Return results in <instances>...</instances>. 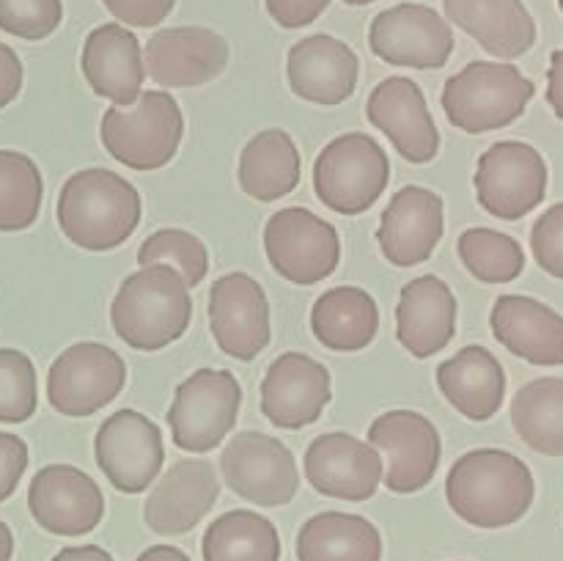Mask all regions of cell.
I'll return each instance as SVG.
<instances>
[{"instance_id": "cell-43", "label": "cell", "mask_w": 563, "mask_h": 561, "mask_svg": "<svg viewBox=\"0 0 563 561\" xmlns=\"http://www.w3.org/2000/svg\"><path fill=\"white\" fill-rule=\"evenodd\" d=\"M22 61L9 44L0 42V110L14 102L22 91Z\"/></svg>"}, {"instance_id": "cell-3", "label": "cell", "mask_w": 563, "mask_h": 561, "mask_svg": "<svg viewBox=\"0 0 563 561\" xmlns=\"http://www.w3.org/2000/svg\"><path fill=\"white\" fill-rule=\"evenodd\" d=\"M110 322L115 336L132 350H163L190 328V286L168 264H146L121 280L110 302Z\"/></svg>"}, {"instance_id": "cell-20", "label": "cell", "mask_w": 563, "mask_h": 561, "mask_svg": "<svg viewBox=\"0 0 563 561\" xmlns=\"http://www.w3.org/2000/svg\"><path fill=\"white\" fill-rule=\"evenodd\" d=\"M306 479L319 495L339 501L374 498L383 482V457L366 440L346 432L319 435L306 451Z\"/></svg>"}, {"instance_id": "cell-15", "label": "cell", "mask_w": 563, "mask_h": 561, "mask_svg": "<svg viewBox=\"0 0 563 561\" xmlns=\"http://www.w3.org/2000/svg\"><path fill=\"white\" fill-rule=\"evenodd\" d=\"M209 330L220 350L253 361L269 344V302L264 286L247 273H225L209 289Z\"/></svg>"}, {"instance_id": "cell-18", "label": "cell", "mask_w": 563, "mask_h": 561, "mask_svg": "<svg viewBox=\"0 0 563 561\" xmlns=\"http://www.w3.org/2000/svg\"><path fill=\"white\" fill-rule=\"evenodd\" d=\"M229 55V42L212 28H163L143 50V69L163 88H190L223 75Z\"/></svg>"}, {"instance_id": "cell-48", "label": "cell", "mask_w": 563, "mask_h": 561, "mask_svg": "<svg viewBox=\"0 0 563 561\" xmlns=\"http://www.w3.org/2000/svg\"><path fill=\"white\" fill-rule=\"evenodd\" d=\"M346 6H368V3H377V0H344Z\"/></svg>"}, {"instance_id": "cell-40", "label": "cell", "mask_w": 563, "mask_h": 561, "mask_svg": "<svg viewBox=\"0 0 563 561\" xmlns=\"http://www.w3.org/2000/svg\"><path fill=\"white\" fill-rule=\"evenodd\" d=\"M104 9L130 28H157L174 11L176 0H102Z\"/></svg>"}, {"instance_id": "cell-12", "label": "cell", "mask_w": 563, "mask_h": 561, "mask_svg": "<svg viewBox=\"0 0 563 561\" xmlns=\"http://www.w3.org/2000/svg\"><path fill=\"white\" fill-rule=\"evenodd\" d=\"M99 471L119 493L141 495L157 482L165 462L163 432L143 413L124 407L102 421L93 438Z\"/></svg>"}, {"instance_id": "cell-1", "label": "cell", "mask_w": 563, "mask_h": 561, "mask_svg": "<svg viewBox=\"0 0 563 561\" xmlns=\"http://www.w3.org/2000/svg\"><path fill=\"white\" fill-rule=\"evenodd\" d=\"M445 498L467 526L506 528L528 515L537 482L531 468L511 451L473 449L451 465Z\"/></svg>"}, {"instance_id": "cell-47", "label": "cell", "mask_w": 563, "mask_h": 561, "mask_svg": "<svg viewBox=\"0 0 563 561\" xmlns=\"http://www.w3.org/2000/svg\"><path fill=\"white\" fill-rule=\"evenodd\" d=\"M11 556H14V534L0 520V561H11Z\"/></svg>"}, {"instance_id": "cell-30", "label": "cell", "mask_w": 563, "mask_h": 561, "mask_svg": "<svg viewBox=\"0 0 563 561\" xmlns=\"http://www.w3.org/2000/svg\"><path fill=\"white\" fill-rule=\"evenodd\" d=\"M297 561H383V534L346 512H319L297 531Z\"/></svg>"}, {"instance_id": "cell-27", "label": "cell", "mask_w": 563, "mask_h": 561, "mask_svg": "<svg viewBox=\"0 0 563 561\" xmlns=\"http://www.w3.org/2000/svg\"><path fill=\"white\" fill-rule=\"evenodd\" d=\"M443 9L495 58L515 61L537 44V22L522 0H443Z\"/></svg>"}, {"instance_id": "cell-8", "label": "cell", "mask_w": 563, "mask_h": 561, "mask_svg": "<svg viewBox=\"0 0 563 561\" xmlns=\"http://www.w3.org/2000/svg\"><path fill=\"white\" fill-rule=\"evenodd\" d=\"M264 251L280 278L297 286H313L339 267L341 237L333 223L311 209L286 207L269 215L264 226Z\"/></svg>"}, {"instance_id": "cell-19", "label": "cell", "mask_w": 563, "mask_h": 561, "mask_svg": "<svg viewBox=\"0 0 563 561\" xmlns=\"http://www.w3.org/2000/svg\"><path fill=\"white\" fill-rule=\"evenodd\" d=\"M366 119L394 143L407 163H432L440 152V130L421 86L410 77H388L368 94Z\"/></svg>"}, {"instance_id": "cell-14", "label": "cell", "mask_w": 563, "mask_h": 561, "mask_svg": "<svg viewBox=\"0 0 563 561\" xmlns=\"http://www.w3.org/2000/svg\"><path fill=\"white\" fill-rule=\"evenodd\" d=\"M368 443L388 460L383 482L396 495H410L427 487L443 457L438 427L416 410H390L374 418L368 427Z\"/></svg>"}, {"instance_id": "cell-9", "label": "cell", "mask_w": 563, "mask_h": 561, "mask_svg": "<svg viewBox=\"0 0 563 561\" xmlns=\"http://www.w3.org/2000/svg\"><path fill=\"white\" fill-rule=\"evenodd\" d=\"M126 385L124 358L99 341L66 346L47 372V399L60 416L86 418L102 410Z\"/></svg>"}, {"instance_id": "cell-7", "label": "cell", "mask_w": 563, "mask_h": 561, "mask_svg": "<svg viewBox=\"0 0 563 561\" xmlns=\"http://www.w3.org/2000/svg\"><path fill=\"white\" fill-rule=\"evenodd\" d=\"M242 385L225 369H198L176 388L168 410L170 440L190 454H209L236 427Z\"/></svg>"}, {"instance_id": "cell-4", "label": "cell", "mask_w": 563, "mask_h": 561, "mask_svg": "<svg viewBox=\"0 0 563 561\" xmlns=\"http://www.w3.org/2000/svg\"><path fill=\"white\" fill-rule=\"evenodd\" d=\"M537 86L515 64L473 61L443 86L445 119L467 135L504 130L526 113Z\"/></svg>"}, {"instance_id": "cell-26", "label": "cell", "mask_w": 563, "mask_h": 561, "mask_svg": "<svg viewBox=\"0 0 563 561\" xmlns=\"http://www.w3.org/2000/svg\"><path fill=\"white\" fill-rule=\"evenodd\" d=\"M495 341L533 363L563 366V317L548 302L526 295H500L489 314Z\"/></svg>"}, {"instance_id": "cell-36", "label": "cell", "mask_w": 563, "mask_h": 561, "mask_svg": "<svg viewBox=\"0 0 563 561\" xmlns=\"http://www.w3.org/2000/svg\"><path fill=\"white\" fill-rule=\"evenodd\" d=\"M137 264H168L185 278L190 289H196L209 273V251L201 237L185 229H159L143 240L137 248Z\"/></svg>"}, {"instance_id": "cell-13", "label": "cell", "mask_w": 563, "mask_h": 561, "mask_svg": "<svg viewBox=\"0 0 563 561\" xmlns=\"http://www.w3.org/2000/svg\"><path fill=\"white\" fill-rule=\"evenodd\" d=\"M368 47L390 66L440 69L454 53V31L432 6L399 3L374 16L368 28Z\"/></svg>"}, {"instance_id": "cell-2", "label": "cell", "mask_w": 563, "mask_h": 561, "mask_svg": "<svg viewBox=\"0 0 563 561\" xmlns=\"http://www.w3.org/2000/svg\"><path fill=\"white\" fill-rule=\"evenodd\" d=\"M141 193L108 168H82L58 193V226L71 245L91 253L124 245L141 223Z\"/></svg>"}, {"instance_id": "cell-6", "label": "cell", "mask_w": 563, "mask_h": 561, "mask_svg": "<svg viewBox=\"0 0 563 561\" xmlns=\"http://www.w3.org/2000/svg\"><path fill=\"white\" fill-rule=\"evenodd\" d=\"M390 182V160L366 132L333 138L313 163V190L333 212L363 215L379 201Z\"/></svg>"}, {"instance_id": "cell-10", "label": "cell", "mask_w": 563, "mask_h": 561, "mask_svg": "<svg viewBox=\"0 0 563 561\" xmlns=\"http://www.w3.org/2000/svg\"><path fill=\"white\" fill-rule=\"evenodd\" d=\"M548 179V163L531 143L500 141L478 157L473 185L493 218L520 220L544 201Z\"/></svg>"}, {"instance_id": "cell-37", "label": "cell", "mask_w": 563, "mask_h": 561, "mask_svg": "<svg viewBox=\"0 0 563 561\" xmlns=\"http://www.w3.org/2000/svg\"><path fill=\"white\" fill-rule=\"evenodd\" d=\"M36 407V366L25 352L0 346V424L27 421Z\"/></svg>"}, {"instance_id": "cell-49", "label": "cell", "mask_w": 563, "mask_h": 561, "mask_svg": "<svg viewBox=\"0 0 563 561\" xmlns=\"http://www.w3.org/2000/svg\"><path fill=\"white\" fill-rule=\"evenodd\" d=\"M559 6H561V11H563V0H559Z\"/></svg>"}, {"instance_id": "cell-41", "label": "cell", "mask_w": 563, "mask_h": 561, "mask_svg": "<svg viewBox=\"0 0 563 561\" xmlns=\"http://www.w3.org/2000/svg\"><path fill=\"white\" fill-rule=\"evenodd\" d=\"M27 468V443L20 435L0 432V504L11 498Z\"/></svg>"}, {"instance_id": "cell-45", "label": "cell", "mask_w": 563, "mask_h": 561, "mask_svg": "<svg viewBox=\"0 0 563 561\" xmlns=\"http://www.w3.org/2000/svg\"><path fill=\"white\" fill-rule=\"evenodd\" d=\"M53 561H115L99 544H75V548H64L60 553L53 556Z\"/></svg>"}, {"instance_id": "cell-34", "label": "cell", "mask_w": 563, "mask_h": 561, "mask_svg": "<svg viewBox=\"0 0 563 561\" xmlns=\"http://www.w3.org/2000/svg\"><path fill=\"white\" fill-rule=\"evenodd\" d=\"M44 179L27 154L0 148V231H25L36 223Z\"/></svg>"}, {"instance_id": "cell-46", "label": "cell", "mask_w": 563, "mask_h": 561, "mask_svg": "<svg viewBox=\"0 0 563 561\" xmlns=\"http://www.w3.org/2000/svg\"><path fill=\"white\" fill-rule=\"evenodd\" d=\"M135 561H190V556L181 548H174V544H152Z\"/></svg>"}, {"instance_id": "cell-38", "label": "cell", "mask_w": 563, "mask_h": 561, "mask_svg": "<svg viewBox=\"0 0 563 561\" xmlns=\"http://www.w3.org/2000/svg\"><path fill=\"white\" fill-rule=\"evenodd\" d=\"M64 20L60 0H0V31L25 42L53 36Z\"/></svg>"}, {"instance_id": "cell-31", "label": "cell", "mask_w": 563, "mask_h": 561, "mask_svg": "<svg viewBox=\"0 0 563 561\" xmlns=\"http://www.w3.org/2000/svg\"><path fill=\"white\" fill-rule=\"evenodd\" d=\"M311 330L333 352H361L377 339V300L361 286H333L311 308Z\"/></svg>"}, {"instance_id": "cell-44", "label": "cell", "mask_w": 563, "mask_h": 561, "mask_svg": "<svg viewBox=\"0 0 563 561\" xmlns=\"http://www.w3.org/2000/svg\"><path fill=\"white\" fill-rule=\"evenodd\" d=\"M548 102L553 113L563 121V47L550 55L548 69Z\"/></svg>"}, {"instance_id": "cell-39", "label": "cell", "mask_w": 563, "mask_h": 561, "mask_svg": "<svg viewBox=\"0 0 563 561\" xmlns=\"http://www.w3.org/2000/svg\"><path fill=\"white\" fill-rule=\"evenodd\" d=\"M531 251L544 273L563 280V201L539 215L531 229Z\"/></svg>"}, {"instance_id": "cell-17", "label": "cell", "mask_w": 563, "mask_h": 561, "mask_svg": "<svg viewBox=\"0 0 563 561\" xmlns=\"http://www.w3.org/2000/svg\"><path fill=\"white\" fill-rule=\"evenodd\" d=\"M333 399L330 372L306 352H284L262 380V413L278 429L311 427Z\"/></svg>"}, {"instance_id": "cell-29", "label": "cell", "mask_w": 563, "mask_h": 561, "mask_svg": "<svg viewBox=\"0 0 563 561\" xmlns=\"http://www.w3.org/2000/svg\"><path fill=\"white\" fill-rule=\"evenodd\" d=\"M236 176L242 193L262 204H273L295 193L302 176V157L295 138L278 127L253 135L242 148Z\"/></svg>"}, {"instance_id": "cell-24", "label": "cell", "mask_w": 563, "mask_h": 561, "mask_svg": "<svg viewBox=\"0 0 563 561\" xmlns=\"http://www.w3.org/2000/svg\"><path fill=\"white\" fill-rule=\"evenodd\" d=\"M80 69L91 91L110 99L115 108L135 105L146 80L141 42L121 22H104L88 33L82 44Z\"/></svg>"}, {"instance_id": "cell-42", "label": "cell", "mask_w": 563, "mask_h": 561, "mask_svg": "<svg viewBox=\"0 0 563 561\" xmlns=\"http://www.w3.org/2000/svg\"><path fill=\"white\" fill-rule=\"evenodd\" d=\"M267 14L286 31H297L317 22L330 6V0H264Z\"/></svg>"}, {"instance_id": "cell-32", "label": "cell", "mask_w": 563, "mask_h": 561, "mask_svg": "<svg viewBox=\"0 0 563 561\" xmlns=\"http://www.w3.org/2000/svg\"><path fill=\"white\" fill-rule=\"evenodd\" d=\"M203 561H280V534L253 509H231L209 522L201 539Z\"/></svg>"}, {"instance_id": "cell-35", "label": "cell", "mask_w": 563, "mask_h": 561, "mask_svg": "<svg viewBox=\"0 0 563 561\" xmlns=\"http://www.w3.org/2000/svg\"><path fill=\"white\" fill-rule=\"evenodd\" d=\"M456 251L467 273L482 284H509L526 270V253L520 242L504 231L484 229V226L462 231Z\"/></svg>"}, {"instance_id": "cell-11", "label": "cell", "mask_w": 563, "mask_h": 561, "mask_svg": "<svg viewBox=\"0 0 563 561\" xmlns=\"http://www.w3.org/2000/svg\"><path fill=\"white\" fill-rule=\"evenodd\" d=\"M220 473L229 490L264 509L289 504L300 490L291 449L264 432H236L220 454Z\"/></svg>"}, {"instance_id": "cell-22", "label": "cell", "mask_w": 563, "mask_h": 561, "mask_svg": "<svg viewBox=\"0 0 563 561\" xmlns=\"http://www.w3.org/2000/svg\"><path fill=\"white\" fill-rule=\"evenodd\" d=\"M445 231L443 198L427 187L407 185L394 193L379 218L377 242L383 256L396 267H416L427 262Z\"/></svg>"}, {"instance_id": "cell-21", "label": "cell", "mask_w": 563, "mask_h": 561, "mask_svg": "<svg viewBox=\"0 0 563 561\" xmlns=\"http://www.w3.org/2000/svg\"><path fill=\"white\" fill-rule=\"evenodd\" d=\"M220 498V479L212 462L187 457L174 462L148 493L143 517L159 537H179L192 531L212 512Z\"/></svg>"}, {"instance_id": "cell-16", "label": "cell", "mask_w": 563, "mask_h": 561, "mask_svg": "<svg viewBox=\"0 0 563 561\" xmlns=\"http://www.w3.org/2000/svg\"><path fill=\"white\" fill-rule=\"evenodd\" d=\"M31 517L55 537L91 534L104 517V495L86 471L75 465H44L27 487Z\"/></svg>"}, {"instance_id": "cell-28", "label": "cell", "mask_w": 563, "mask_h": 561, "mask_svg": "<svg viewBox=\"0 0 563 561\" xmlns=\"http://www.w3.org/2000/svg\"><path fill=\"white\" fill-rule=\"evenodd\" d=\"M438 385L456 413L489 421L506 399V372L482 344H467L438 366Z\"/></svg>"}, {"instance_id": "cell-25", "label": "cell", "mask_w": 563, "mask_h": 561, "mask_svg": "<svg viewBox=\"0 0 563 561\" xmlns=\"http://www.w3.org/2000/svg\"><path fill=\"white\" fill-rule=\"evenodd\" d=\"M456 297L438 275H421L401 286L396 302V339L412 358H432L456 333Z\"/></svg>"}, {"instance_id": "cell-33", "label": "cell", "mask_w": 563, "mask_h": 561, "mask_svg": "<svg viewBox=\"0 0 563 561\" xmlns=\"http://www.w3.org/2000/svg\"><path fill=\"white\" fill-rule=\"evenodd\" d=\"M511 424L528 449L563 457V377H539L511 399Z\"/></svg>"}, {"instance_id": "cell-23", "label": "cell", "mask_w": 563, "mask_h": 561, "mask_svg": "<svg viewBox=\"0 0 563 561\" xmlns=\"http://www.w3.org/2000/svg\"><path fill=\"white\" fill-rule=\"evenodd\" d=\"M286 75L295 97L333 108L355 94L361 64L346 42L330 33H313L289 50Z\"/></svg>"}, {"instance_id": "cell-5", "label": "cell", "mask_w": 563, "mask_h": 561, "mask_svg": "<svg viewBox=\"0 0 563 561\" xmlns=\"http://www.w3.org/2000/svg\"><path fill=\"white\" fill-rule=\"evenodd\" d=\"M185 116L179 102L165 88L141 91L130 108H108L99 127L102 146L115 163L130 170H159L176 157Z\"/></svg>"}]
</instances>
